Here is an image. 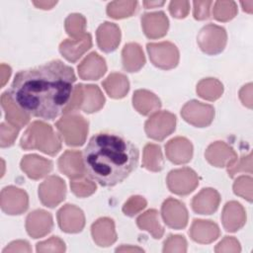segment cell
Wrapping results in <instances>:
<instances>
[{"mask_svg":"<svg viewBox=\"0 0 253 253\" xmlns=\"http://www.w3.org/2000/svg\"><path fill=\"white\" fill-rule=\"evenodd\" d=\"M110 38L117 42H120L121 33L120 29L116 25L106 22L105 24L101 25L97 30L98 45L105 52H111L115 50L109 40Z\"/></svg>","mask_w":253,"mask_h":253,"instance_id":"cell-7","label":"cell"},{"mask_svg":"<svg viewBox=\"0 0 253 253\" xmlns=\"http://www.w3.org/2000/svg\"><path fill=\"white\" fill-rule=\"evenodd\" d=\"M1 105L5 111L6 120L10 125H12L14 126H18L20 128L29 122L30 116L27 115L26 113H24L23 111H21L15 105V103L11 99L8 91L2 94Z\"/></svg>","mask_w":253,"mask_h":253,"instance_id":"cell-4","label":"cell"},{"mask_svg":"<svg viewBox=\"0 0 253 253\" xmlns=\"http://www.w3.org/2000/svg\"><path fill=\"white\" fill-rule=\"evenodd\" d=\"M70 42L74 45L73 48L63 49V50H59V51L62 54V56H64L67 60H69L71 62H75L86 51L85 49L78 48V46L80 47V46H85V45H89V46L92 45L90 34H85L81 40L77 39V40H73Z\"/></svg>","mask_w":253,"mask_h":253,"instance_id":"cell-11","label":"cell"},{"mask_svg":"<svg viewBox=\"0 0 253 253\" xmlns=\"http://www.w3.org/2000/svg\"><path fill=\"white\" fill-rule=\"evenodd\" d=\"M162 217L164 222L172 228L180 229L187 225L188 214L186 208L177 200L168 199L163 203Z\"/></svg>","mask_w":253,"mask_h":253,"instance_id":"cell-3","label":"cell"},{"mask_svg":"<svg viewBox=\"0 0 253 253\" xmlns=\"http://www.w3.org/2000/svg\"><path fill=\"white\" fill-rule=\"evenodd\" d=\"M70 187H71L72 192L77 197L89 196L96 191V186L93 185L92 183H90V181H88V180H85L83 182L72 181V182H70Z\"/></svg>","mask_w":253,"mask_h":253,"instance_id":"cell-13","label":"cell"},{"mask_svg":"<svg viewBox=\"0 0 253 253\" xmlns=\"http://www.w3.org/2000/svg\"><path fill=\"white\" fill-rule=\"evenodd\" d=\"M139 153L135 145L112 132L93 135L83 150L85 174L103 187L123 182L135 170Z\"/></svg>","mask_w":253,"mask_h":253,"instance_id":"cell-2","label":"cell"},{"mask_svg":"<svg viewBox=\"0 0 253 253\" xmlns=\"http://www.w3.org/2000/svg\"><path fill=\"white\" fill-rule=\"evenodd\" d=\"M1 208L8 214H21L28 209V196L21 190L16 199L11 197L2 190L1 192Z\"/></svg>","mask_w":253,"mask_h":253,"instance_id":"cell-8","label":"cell"},{"mask_svg":"<svg viewBox=\"0 0 253 253\" xmlns=\"http://www.w3.org/2000/svg\"><path fill=\"white\" fill-rule=\"evenodd\" d=\"M62 180L59 177L51 176L48 179H46L40 187H39V196L42 201V203L45 207L53 208L57 204H59L63 198L58 196L57 194H54V188L61 182Z\"/></svg>","mask_w":253,"mask_h":253,"instance_id":"cell-6","label":"cell"},{"mask_svg":"<svg viewBox=\"0 0 253 253\" xmlns=\"http://www.w3.org/2000/svg\"><path fill=\"white\" fill-rule=\"evenodd\" d=\"M137 225L139 228L141 229H145V230H149L151 234L154 236V238H161V236L163 235V227L159 224V220H158V215H157V211L154 210H149L147 211L144 214H141L137 220Z\"/></svg>","mask_w":253,"mask_h":253,"instance_id":"cell-9","label":"cell"},{"mask_svg":"<svg viewBox=\"0 0 253 253\" xmlns=\"http://www.w3.org/2000/svg\"><path fill=\"white\" fill-rule=\"evenodd\" d=\"M104 88L116 86L113 90H111L108 94L112 98H123L128 91V81L127 78L122 74H111L105 82H103Z\"/></svg>","mask_w":253,"mask_h":253,"instance_id":"cell-10","label":"cell"},{"mask_svg":"<svg viewBox=\"0 0 253 253\" xmlns=\"http://www.w3.org/2000/svg\"><path fill=\"white\" fill-rule=\"evenodd\" d=\"M206 203H207V204L210 203V204H211V205L217 207V206H218V203H219V196H218V194L214 191V192L211 195L210 199H207V200H206V199H205V196H204V194H203V192H201L199 195H197V196L194 198L193 204H192V208H193V210H194L196 212L202 213V210H203L204 205H205Z\"/></svg>","mask_w":253,"mask_h":253,"instance_id":"cell-12","label":"cell"},{"mask_svg":"<svg viewBox=\"0 0 253 253\" xmlns=\"http://www.w3.org/2000/svg\"><path fill=\"white\" fill-rule=\"evenodd\" d=\"M75 81L73 68L55 59L19 71L8 92L15 105L27 115L52 121L69 105Z\"/></svg>","mask_w":253,"mask_h":253,"instance_id":"cell-1","label":"cell"},{"mask_svg":"<svg viewBox=\"0 0 253 253\" xmlns=\"http://www.w3.org/2000/svg\"><path fill=\"white\" fill-rule=\"evenodd\" d=\"M106 69L105 60L96 52H93V64H90L88 57H86L78 66V72L84 80H97L106 72Z\"/></svg>","mask_w":253,"mask_h":253,"instance_id":"cell-5","label":"cell"}]
</instances>
